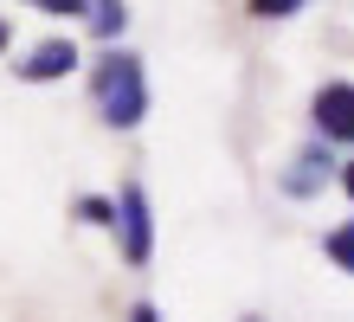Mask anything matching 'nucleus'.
Returning <instances> with one entry per match:
<instances>
[{"mask_svg": "<svg viewBox=\"0 0 354 322\" xmlns=\"http://www.w3.org/2000/svg\"><path fill=\"white\" fill-rule=\"evenodd\" d=\"M91 97H97V110H103V123H110V129H136L142 116H149V78H142V58H136V52L97 58Z\"/></svg>", "mask_w": 354, "mask_h": 322, "instance_id": "f257e3e1", "label": "nucleus"}, {"mask_svg": "<svg viewBox=\"0 0 354 322\" xmlns=\"http://www.w3.org/2000/svg\"><path fill=\"white\" fill-rule=\"evenodd\" d=\"M116 220H122V258H129V265H149V251H155V239H149V193L122 187Z\"/></svg>", "mask_w": 354, "mask_h": 322, "instance_id": "f03ea898", "label": "nucleus"}, {"mask_svg": "<svg viewBox=\"0 0 354 322\" xmlns=\"http://www.w3.org/2000/svg\"><path fill=\"white\" fill-rule=\"evenodd\" d=\"M316 129L335 142H354V84H322L316 91Z\"/></svg>", "mask_w": 354, "mask_h": 322, "instance_id": "7ed1b4c3", "label": "nucleus"}, {"mask_svg": "<svg viewBox=\"0 0 354 322\" xmlns=\"http://www.w3.org/2000/svg\"><path fill=\"white\" fill-rule=\"evenodd\" d=\"M71 64H77V46H71V39H46V46H39V52H32L26 64H19V78L46 84V78H65Z\"/></svg>", "mask_w": 354, "mask_h": 322, "instance_id": "20e7f679", "label": "nucleus"}, {"mask_svg": "<svg viewBox=\"0 0 354 322\" xmlns=\"http://www.w3.org/2000/svg\"><path fill=\"white\" fill-rule=\"evenodd\" d=\"M328 258H335L342 271H354V220H348L342 232H328Z\"/></svg>", "mask_w": 354, "mask_h": 322, "instance_id": "39448f33", "label": "nucleus"}, {"mask_svg": "<svg viewBox=\"0 0 354 322\" xmlns=\"http://www.w3.org/2000/svg\"><path fill=\"white\" fill-rule=\"evenodd\" d=\"M91 7H97L91 19H97V33H103V39H110V33H122V0H91Z\"/></svg>", "mask_w": 354, "mask_h": 322, "instance_id": "423d86ee", "label": "nucleus"}, {"mask_svg": "<svg viewBox=\"0 0 354 322\" xmlns=\"http://www.w3.org/2000/svg\"><path fill=\"white\" fill-rule=\"evenodd\" d=\"M297 7H309V0H252L258 19H283V13H297Z\"/></svg>", "mask_w": 354, "mask_h": 322, "instance_id": "0eeeda50", "label": "nucleus"}, {"mask_svg": "<svg viewBox=\"0 0 354 322\" xmlns=\"http://www.w3.org/2000/svg\"><path fill=\"white\" fill-rule=\"evenodd\" d=\"M77 213H84V220H91V226H116V206H110V200H84V206H77Z\"/></svg>", "mask_w": 354, "mask_h": 322, "instance_id": "6e6552de", "label": "nucleus"}, {"mask_svg": "<svg viewBox=\"0 0 354 322\" xmlns=\"http://www.w3.org/2000/svg\"><path fill=\"white\" fill-rule=\"evenodd\" d=\"M26 7H39V13H84L91 0H26Z\"/></svg>", "mask_w": 354, "mask_h": 322, "instance_id": "1a4fd4ad", "label": "nucleus"}, {"mask_svg": "<svg viewBox=\"0 0 354 322\" xmlns=\"http://www.w3.org/2000/svg\"><path fill=\"white\" fill-rule=\"evenodd\" d=\"M136 322H161V316H155V310H149V303H142V310H136Z\"/></svg>", "mask_w": 354, "mask_h": 322, "instance_id": "9d476101", "label": "nucleus"}, {"mask_svg": "<svg viewBox=\"0 0 354 322\" xmlns=\"http://www.w3.org/2000/svg\"><path fill=\"white\" fill-rule=\"evenodd\" d=\"M342 181H348V193H354V161H348V175H342Z\"/></svg>", "mask_w": 354, "mask_h": 322, "instance_id": "9b49d317", "label": "nucleus"}, {"mask_svg": "<svg viewBox=\"0 0 354 322\" xmlns=\"http://www.w3.org/2000/svg\"><path fill=\"white\" fill-rule=\"evenodd\" d=\"M0 46H7V26H0Z\"/></svg>", "mask_w": 354, "mask_h": 322, "instance_id": "f8f14e48", "label": "nucleus"}]
</instances>
